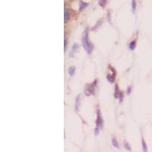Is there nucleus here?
<instances>
[{"instance_id": "nucleus-1", "label": "nucleus", "mask_w": 152, "mask_h": 152, "mask_svg": "<svg viewBox=\"0 0 152 152\" xmlns=\"http://www.w3.org/2000/svg\"><path fill=\"white\" fill-rule=\"evenodd\" d=\"M88 31H89V28L87 27L81 37V44H82L84 50L86 51V53L87 54H90L94 50V45L92 43H90V41L89 40Z\"/></svg>"}, {"instance_id": "nucleus-2", "label": "nucleus", "mask_w": 152, "mask_h": 152, "mask_svg": "<svg viewBox=\"0 0 152 152\" xmlns=\"http://www.w3.org/2000/svg\"><path fill=\"white\" fill-rule=\"evenodd\" d=\"M96 86H97V80L94 81L92 84H87L84 87V94L86 96H90L91 94H95L96 90Z\"/></svg>"}, {"instance_id": "nucleus-3", "label": "nucleus", "mask_w": 152, "mask_h": 152, "mask_svg": "<svg viewBox=\"0 0 152 152\" xmlns=\"http://www.w3.org/2000/svg\"><path fill=\"white\" fill-rule=\"evenodd\" d=\"M104 126V120L101 115V112L100 110H97V119H96V129H95V135H98L99 129H101Z\"/></svg>"}, {"instance_id": "nucleus-4", "label": "nucleus", "mask_w": 152, "mask_h": 152, "mask_svg": "<svg viewBox=\"0 0 152 152\" xmlns=\"http://www.w3.org/2000/svg\"><path fill=\"white\" fill-rule=\"evenodd\" d=\"M79 49H80L79 44H78V43H74L73 46H72V50H71V52H70V54H69L70 57H74V56H75V54L77 53L79 51Z\"/></svg>"}, {"instance_id": "nucleus-5", "label": "nucleus", "mask_w": 152, "mask_h": 152, "mask_svg": "<svg viewBox=\"0 0 152 152\" xmlns=\"http://www.w3.org/2000/svg\"><path fill=\"white\" fill-rule=\"evenodd\" d=\"M70 10L67 8H65V11H64V22L67 23L69 19H70Z\"/></svg>"}, {"instance_id": "nucleus-6", "label": "nucleus", "mask_w": 152, "mask_h": 152, "mask_svg": "<svg viewBox=\"0 0 152 152\" xmlns=\"http://www.w3.org/2000/svg\"><path fill=\"white\" fill-rule=\"evenodd\" d=\"M119 95H120V91H119V85L116 84V86H115V90H114V97L116 99H118L119 97Z\"/></svg>"}, {"instance_id": "nucleus-7", "label": "nucleus", "mask_w": 152, "mask_h": 152, "mask_svg": "<svg viewBox=\"0 0 152 152\" xmlns=\"http://www.w3.org/2000/svg\"><path fill=\"white\" fill-rule=\"evenodd\" d=\"M80 99H81V96L78 95L77 96L76 99H75V109L76 111L78 110L79 109V107H80Z\"/></svg>"}, {"instance_id": "nucleus-8", "label": "nucleus", "mask_w": 152, "mask_h": 152, "mask_svg": "<svg viewBox=\"0 0 152 152\" xmlns=\"http://www.w3.org/2000/svg\"><path fill=\"white\" fill-rule=\"evenodd\" d=\"M75 69H75V66H71V67L69 68L68 72H69V74L70 76H73V75H75Z\"/></svg>"}, {"instance_id": "nucleus-9", "label": "nucleus", "mask_w": 152, "mask_h": 152, "mask_svg": "<svg viewBox=\"0 0 152 152\" xmlns=\"http://www.w3.org/2000/svg\"><path fill=\"white\" fill-rule=\"evenodd\" d=\"M107 81H108L110 83H111V84H113V83L115 82V78H114V76H113V75H110V74L107 75Z\"/></svg>"}, {"instance_id": "nucleus-10", "label": "nucleus", "mask_w": 152, "mask_h": 152, "mask_svg": "<svg viewBox=\"0 0 152 152\" xmlns=\"http://www.w3.org/2000/svg\"><path fill=\"white\" fill-rule=\"evenodd\" d=\"M135 47H136V42H135V40L130 42V43H129V49H130V50H134V49H135Z\"/></svg>"}, {"instance_id": "nucleus-11", "label": "nucleus", "mask_w": 152, "mask_h": 152, "mask_svg": "<svg viewBox=\"0 0 152 152\" xmlns=\"http://www.w3.org/2000/svg\"><path fill=\"white\" fill-rule=\"evenodd\" d=\"M87 3H83V2H81V3H80V6H79V11H83L84 9H85V8L87 6Z\"/></svg>"}, {"instance_id": "nucleus-12", "label": "nucleus", "mask_w": 152, "mask_h": 152, "mask_svg": "<svg viewBox=\"0 0 152 152\" xmlns=\"http://www.w3.org/2000/svg\"><path fill=\"white\" fill-rule=\"evenodd\" d=\"M103 21H104V19L103 18H101V19H100L97 22V24H96V25L92 28V30H96L97 28H98L101 24H102V23H103Z\"/></svg>"}, {"instance_id": "nucleus-13", "label": "nucleus", "mask_w": 152, "mask_h": 152, "mask_svg": "<svg viewBox=\"0 0 152 152\" xmlns=\"http://www.w3.org/2000/svg\"><path fill=\"white\" fill-rule=\"evenodd\" d=\"M141 145H142V149L144 151H147V144H146V142L144 141V139L142 138H141Z\"/></svg>"}, {"instance_id": "nucleus-14", "label": "nucleus", "mask_w": 152, "mask_h": 152, "mask_svg": "<svg viewBox=\"0 0 152 152\" xmlns=\"http://www.w3.org/2000/svg\"><path fill=\"white\" fill-rule=\"evenodd\" d=\"M112 143H113V145L116 147V148H119V143H118V141H117V140L116 139V138H113V140H112Z\"/></svg>"}, {"instance_id": "nucleus-15", "label": "nucleus", "mask_w": 152, "mask_h": 152, "mask_svg": "<svg viewBox=\"0 0 152 152\" xmlns=\"http://www.w3.org/2000/svg\"><path fill=\"white\" fill-rule=\"evenodd\" d=\"M136 9V0H132V11L135 12Z\"/></svg>"}, {"instance_id": "nucleus-16", "label": "nucleus", "mask_w": 152, "mask_h": 152, "mask_svg": "<svg viewBox=\"0 0 152 152\" xmlns=\"http://www.w3.org/2000/svg\"><path fill=\"white\" fill-rule=\"evenodd\" d=\"M124 147H125V148H126L127 150H129V151L132 150V147H131L130 144H129L128 142H125V143H124Z\"/></svg>"}, {"instance_id": "nucleus-17", "label": "nucleus", "mask_w": 152, "mask_h": 152, "mask_svg": "<svg viewBox=\"0 0 152 152\" xmlns=\"http://www.w3.org/2000/svg\"><path fill=\"white\" fill-rule=\"evenodd\" d=\"M107 4V0H99V5L101 7H104Z\"/></svg>"}, {"instance_id": "nucleus-18", "label": "nucleus", "mask_w": 152, "mask_h": 152, "mask_svg": "<svg viewBox=\"0 0 152 152\" xmlns=\"http://www.w3.org/2000/svg\"><path fill=\"white\" fill-rule=\"evenodd\" d=\"M123 97H124L123 93V92L120 93V95H119V102H120V103H121L122 101H123Z\"/></svg>"}, {"instance_id": "nucleus-19", "label": "nucleus", "mask_w": 152, "mask_h": 152, "mask_svg": "<svg viewBox=\"0 0 152 152\" xmlns=\"http://www.w3.org/2000/svg\"><path fill=\"white\" fill-rule=\"evenodd\" d=\"M66 46H67V44H66V37L65 36V40H64V51L65 52L66 51Z\"/></svg>"}, {"instance_id": "nucleus-20", "label": "nucleus", "mask_w": 152, "mask_h": 152, "mask_svg": "<svg viewBox=\"0 0 152 152\" xmlns=\"http://www.w3.org/2000/svg\"><path fill=\"white\" fill-rule=\"evenodd\" d=\"M131 91H132V87H129L128 89H127V94H131Z\"/></svg>"}, {"instance_id": "nucleus-21", "label": "nucleus", "mask_w": 152, "mask_h": 152, "mask_svg": "<svg viewBox=\"0 0 152 152\" xmlns=\"http://www.w3.org/2000/svg\"><path fill=\"white\" fill-rule=\"evenodd\" d=\"M70 1H74V0H70Z\"/></svg>"}]
</instances>
